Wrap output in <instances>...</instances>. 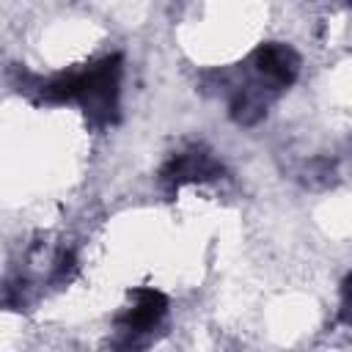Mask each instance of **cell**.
I'll use <instances>...</instances> for the list:
<instances>
[{
    "label": "cell",
    "mask_w": 352,
    "mask_h": 352,
    "mask_svg": "<svg viewBox=\"0 0 352 352\" xmlns=\"http://www.w3.org/2000/svg\"><path fill=\"white\" fill-rule=\"evenodd\" d=\"M118 80L121 58L113 55L82 72L52 77L41 85V96L47 102H80L94 124H110L118 110Z\"/></svg>",
    "instance_id": "obj_1"
},
{
    "label": "cell",
    "mask_w": 352,
    "mask_h": 352,
    "mask_svg": "<svg viewBox=\"0 0 352 352\" xmlns=\"http://www.w3.org/2000/svg\"><path fill=\"white\" fill-rule=\"evenodd\" d=\"M223 173V165L212 157V151L206 148H187V151H179L173 154L162 170H160V179L168 190H179L182 184H192V182H212Z\"/></svg>",
    "instance_id": "obj_2"
},
{
    "label": "cell",
    "mask_w": 352,
    "mask_h": 352,
    "mask_svg": "<svg viewBox=\"0 0 352 352\" xmlns=\"http://www.w3.org/2000/svg\"><path fill=\"white\" fill-rule=\"evenodd\" d=\"M129 300H132V305L118 316V330L126 338L148 333L151 327L160 324V319L168 311V297L162 292L151 289V286H143V289L129 292Z\"/></svg>",
    "instance_id": "obj_3"
},
{
    "label": "cell",
    "mask_w": 352,
    "mask_h": 352,
    "mask_svg": "<svg viewBox=\"0 0 352 352\" xmlns=\"http://www.w3.org/2000/svg\"><path fill=\"white\" fill-rule=\"evenodd\" d=\"M253 66L256 72L264 77V82L270 85V91H280L286 85H292L300 74V55L278 41L261 44L253 52Z\"/></svg>",
    "instance_id": "obj_4"
},
{
    "label": "cell",
    "mask_w": 352,
    "mask_h": 352,
    "mask_svg": "<svg viewBox=\"0 0 352 352\" xmlns=\"http://www.w3.org/2000/svg\"><path fill=\"white\" fill-rule=\"evenodd\" d=\"M267 113V91L261 85L239 88L231 96V118L236 124H256Z\"/></svg>",
    "instance_id": "obj_5"
}]
</instances>
